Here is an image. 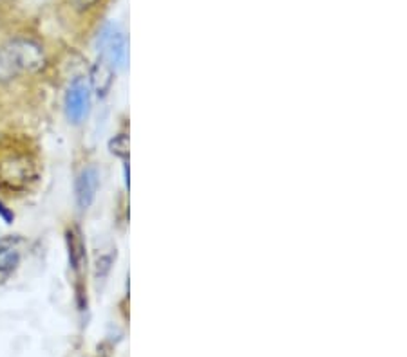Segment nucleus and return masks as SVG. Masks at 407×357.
<instances>
[{
	"label": "nucleus",
	"mask_w": 407,
	"mask_h": 357,
	"mask_svg": "<svg viewBox=\"0 0 407 357\" xmlns=\"http://www.w3.org/2000/svg\"><path fill=\"white\" fill-rule=\"evenodd\" d=\"M44 47L33 38H13L0 46V84L24 75H35L46 67Z\"/></svg>",
	"instance_id": "f257e3e1"
},
{
	"label": "nucleus",
	"mask_w": 407,
	"mask_h": 357,
	"mask_svg": "<svg viewBox=\"0 0 407 357\" xmlns=\"http://www.w3.org/2000/svg\"><path fill=\"white\" fill-rule=\"evenodd\" d=\"M98 49L102 56L114 69H123L129 58V44H127L125 31L116 23H109L102 29L98 37Z\"/></svg>",
	"instance_id": "f03ea898"
},
{
	"label": "nucleus",
	"mask_w": 407,
	"mask_h": 357,
	"mask_svg": "<svg viewBox=\"0 0 407 357\" xmlns=\"http://www.w3.org/2000/svg\"><path fill=\"white\" fill-rule=\"evenodd\" d=\"M91 110V88L87 81L76 78L66 93V114L67 119L80 125Z\"/></svg>",
	"instance_id": "7ed1b4c3"
},
{
	"label": "nucleus",
	"mask_w": 407,
	"mask_h": 357,
	"mask_svg": "<svg viewBox=\"0 0 407 357\" xmlns=\"http://www.w3.org/2000/svg\"><path fill=\"white\" fill-rule=\"evenodd\" d=\"M100 188V173L96 166H87L78 173L75 182V199L78 209L85 211L93 206Z\"/></svg>",
	"instance_id": "20e7f679"
},
{
	"label": "nucleus",
	"mask_w": 407,
	"mask_h": 357,
	"mask_svg": "<svg viewBox=\"0 0 407 357\" xmlns=\"http://www.w3.org/2000/svg\"><path fill=\"white\" fill-rule=\"evenodd\" d=\"M114 84V67L109 64L103 56H100L98 60L94 61L91 67V85H93L94 93L100 99L107 96L111 93Z\"/></svg>",
	"instance_id": "39448f33"
},
{
	"label": "nucleus",
	"mask_w": 407,
	"mask_h": 357,
	"mask_svg": "<svg viewBox=\"0 0 407 357\" xmlns=\"http://www.w3.org/2000/svg\"><path fill=\"white\" fill-rule=\"evenodd\" d=\"M67 249H69L71 267L75 271H80V267H82V264H84L85 260V253L84 244L80 240V235L76 229H69V231H67Z\"/></svg>",
	"instance_id": "423d86ee"
},
{
	"label": "nucleus",
	"mask_w": 407,
	"mask_h": 357,
	"mask_svg": "<svg viewBox=\"0 0 407 357\" xmlns=\"http://www.w3.org/2000/svg\"><path fill=\"white\" fill-rule=\"evenodd\" d=\"M109 148H111V152H113L116 157L127 159L129 157V137H127L125 134L114 135L113 139H111V143H109Z\"/></svg>",
	"instance_id": "0eeeda50"
},
{
	"label": "nucleus",
	"mask_w": 407,
	"mask_h": 357,
	"mask_svg": "<svg viewBox=\"0 0 407 357\" xmlns=\"http://www.w3.org/2000/svg\"><path fill=\"white\" fill-rule=\"evenodd\" d=\"M100 4H102V0H69V8L78 15L91 13V11L96 10Z\"/></svg>",
	"instance_id": "6e6552de"
},
{
	"label": "nucleus",
	"mask_w": 407,
	"mask_h": 357,
	"mask_svg": "<svg viewBox=\"0 0 407 357\" xmlns=\"http://www.w3.org/2000/svg\"><path fill=\"white\" fill-rule=\"evenodd\" d=\"M20 238L17 237H2L0 238V260H4L6 256L19 251Z\"/></svg>",
	"instance_id": "1a4fd4ad"
},
{
	"label": "nucleus",
	"mask_w": 407,
	"mask_h": 357,
	"mask_svg": "<svg viewBox=\"0 0 407 357\" xmlns=\"http://www.w3.org/2000/svg\"><path fill=\"white\" fill-rule=\"evenodd\" d=\"M111 264H113V258H111V256H100V258L96 260V278H103V276L107 274Z\"/></svg>",
	"instance_id": "9d476101"
},
{
	"label": "nucleus",
	"mask_w": 407,
	"mask_h": 357,
	"mask_svg": "<svg viewBox=\"0 0 407 357\" xmlns=\"http://www.w3.org/2000/svg\"><path fill=\"white\" fill-rule=\"evenodd\" d=\"M0 218H2V220H4L6 224H11L15 220L13 211H11V209L8 208V206H6L4 202H0Z\"/></svg>",
	"instance_id": "9b49d317"
}]
</instances>
